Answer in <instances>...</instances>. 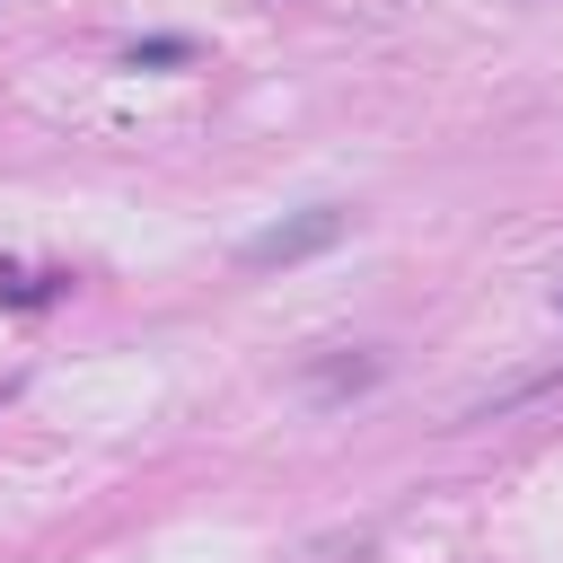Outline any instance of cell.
<instances>
[{
	"label": "cell",
	"mask_w": 563,
	"mask_h": 563,
	"mask_svg": "<svg viewBox=\"0 0 563 563\" xmlns=\"http://www.w3.org/2000/svg\"><path fill=\"white\" fill-rule=\"evenodd\" d=\"M70 299V273H26V264H0V308H53Z\"/></svg>",
	"instance_id": "obj_3"
},
{
	"label": "cell",
	"mask_w": 563,
	"mask_h": 563,
	"mask_svg": "<svg viewBox=\"0 0 563 563\" xmlns=\"http://www.w3.org/2000/svg\"><path fill=\"white\" fill-rule=\"evenodd\" d=\"M378 378H387L378 352H334V361H308V369H299V387L325 396V405H334V396H361V387H378Z\"/></svg>",
	"instance_id": "obj_2"
},
{
	"label": "cell",
	"mask_w": 563,
	"mask_h": 563,
	"mask_svg": "<svg viewBox=\"0 0 563 563\" xmlns=\"http://www.w3.org/2000/svg\"><path fill=\"white\" fill-rule=\"evenodd\" d=\"M554 308H563V282H554Z\"/></svg>",
	"instance_id": "obj_5"
},
{
	"label": "cell",
	"mask_w": 563,
	"mask_h": 563,
	"mask_svg": "<svg viewBox=\"0 0 563 563\" xmlns=\"http://www.w3.org/2000/svg\"><path fill=\"white\" fill-rule=\"evenodd\" d=\"M123 62H132V70H167V62H194V35H141Z\"/></svg>",
	"instance_id": "obj_4"
},
{
	"label": "cell",
	"mask_w": 563,
	"mask_h": 563,
	"mask_svg": "<svg viewBox=\"0 0 563 563\" xmlns=\"http://www.w3.org/2000/svg\"><path fill=\"white\" fill-rule=\"evenodd\" d=\"M343 238H352V202H308V211H282L273 229H255V238L238 246V264H246V273H290V264L334 255Z\"/></svg>",
	"instance_id": "obj_1"
}]
</instances>
